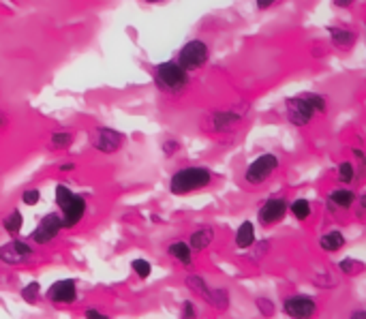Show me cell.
I'll return each instance as SVG.
<instances>
[{
  "label": "cell",
  "mask_w": 366,
  "mask_h": 319,
  "mask_svg": "<svg viewBox=\"0 0 366 319\" xmlns=\"http://www.w3.org/2000/svg\"><path fill=\"white\" fill-rule=\"evenodd\" d=\"M125 144V135L120 131H114V129H97V137H95V148L99 152H105V155H112V152H118Z\"/></svg>",
  "instance_id": "obj_12"
},
{
  "label": "cell",
  "mask_w": 366,
  "mask_h": 319,
  "mask_svg": "<svg viewBox=\"0 0 366 319\" xmlns=\"http://www.w3.org/2000/svg\"><path fill=\"white\" fill-rule=\"evenodd\" d=\"M71 144H73V133H71V131H56V133L52 135V142H50V146H52L54 150L69 148Z\"/></svg>",
  "instance_id": "obj_22"
},
{
  "label": "cell",
  "mask_w": 366,
  "mask_h": 319,
  "mask_svg": "<svg viewBox=\"0 0 366 319\" xmlns=\"http://www.w3.org/2000/svg\"><path fill=\"white\" fill-rule=\"evenodd\" d=\"M319 246H321L325 253H336L338 249L345 246V236H343L340 231H328L325 236H321Z\"/></svg>",
  "instance_id": "obj_20"
},
{
  "label": "cell",
  "mask_w": 366,
  "mask_h": 319,
  "mask_svg": "<svg viewBox=\"0 0 366 319\" xmlns=\"http://www.w3.org/2000/svg\"><path fill=\"white\" fill-rule=\"evenodd\" d=\"M208 61H210V50H208V46H206L204 41H199V39L189 41V43L178 52V63H180V67L187 69V71H197V69H202Z\"/></svg>",
  "instance_id": "obj_5"
},
{
  "label": "cell",
  "mask_w": 366,
  "mask_h": 319,
  "mask_svg": "<svg viewBox=\"0 0 366 319\" xmlns=\"http://www.w3.org/2000/svg\"><path fill=\"white\" fill-rule=\"evenodd\" d=\"M338 268H340V272L343 274H347V276H355V274H360V272H364V263L362 261H357V259H343L340 263H338Z\"/></svg>",
  "instance_id": "obj_24"
},
{
  "label": "cell",
  "mask_w": 366,
  "mask_h": 319,
  "mask_svg": "<svg viewBox=\"0 0 366 319\" xmlns=\"http://www.w3.org/2000/svg\"><path fill=\"white\" fill-rule=\"evenodd\" d=\"M169 255L172 257H176L182 266H193V249H191V244L189 242H174V244H169Z\"/></svg>",
  "instance_id": "obj_17"
},
{
  "label": "cell",
  "mask_w": 366,
  "mask_h": 319,
  "mask_svg": "<svg viewBox=\"0 0 366 319\" xmlns=\"http://www.w3.org/2000/svg\"><path fill=\"white\" fill-rule=\"evenodd\" d=\"M276 167H278V157L276 155H261L255 161H251V165L244 172V180L249 184H253V187L261 184L276 172Z\"/></svg>",
  "instance_id": "obj_6"
},
{
  "label": "cell",
  "mask_w": 366,
  "mask_h": 319,
  "mask_svg": "<svg viewBox=\"0 0 366 319\" xmlns=\"http://www.w3.org/2000/svg\"><path fill=\"white\" fill-rule=\"evenodd\" d=\"M22 199H24V204H26V206H35V204H39L41 193H39L37 189H28V191H24Z\"/></svg>",
  "instance_id": "obj_29"
},
{
  "label": "cell",
  "mask_w": 366,
  "mask_h": 319,
  "mask_svg": "<svg viewBox=\"0 0 366 319\" xmlns=\"http://www.w3.org/2000/svg\"><path fill=\"white\" fill-rule=\"evenodd\" d=\"M178 148H180V144H178L176 140H167V142L163 144V152H165L167 157H169V155H176Z\"/></svg>",
  "instance_id": "obj_32"
},
{
  "label": "cell",
  "mask_w": 366,
  "mask_h": 319,
  "mask_svg": "<svg viewBox=\"0 0 366 319\" xmlns=\"http://www.w3.org/2000/svg\"><path fill=\"white\" fill-rule=\"evenodd\" d=\"M75 298H78V285H75L73 278L56 281L48 289V300L50 302H56V304H73Z\"/></svg>",
  "instance_id": "obj_10"
},
{
  "label": "cell",
  "mask_w": 366,
  "mask_h": 319,
  "mask_svg": "<svg viewBox=\"0 0 366 319\" xmlns=\"http://www.w3.org/2000/svg\"><path fill=\"white\" fill-rule=\"evenodd\" d=\"M61 169H63V172H71V169H75V165H73V163H63Z\"/></svg>",
  "instance_id": "obj_35"
},
{
  "label": "cell",
  "mask_w": 366,
  "mask_h": 319,
  "mask_svg": "<svg viewBox=\"0 0 366 319\" xmlns=\"http://www.w3.org/2000/svg\"><path fill=\"white\" fill-rule=\"evenodd\" d=\"M257 308H259L263 315H274V304H272L270 300H266V298H259V300H257Z\"/></svg>",
  "instance_id": "obj_31"
},
{
  "label": "cell",
  "mask_w": 366,
  "mask_h": 319,
  "mask_svg": "<svg viewBox=\"0 0 366 319\" xmlns=\"http://www.w3.org/2000/svg\"><path fill=\"white\" fill-rule=\"evenodd\" d=\"M255 242V227L251 221H244L238 231H236V246L238 249H249Z\"/></svg>",
  "instance_id": "obj_19"
},
{
  "label": "cell",
  "mask_w": 366,
  "mask_h": 319,
  "mask_svg": "<svg viewBox=\"0 0 366 319\" xmlns=\"http://www.w3.org/2000/svg\"><path fill=\"white\" fill-rule=\"evenodd\" d=\"M184 285L193 291V293H197L202 300H206L208 304H210V298H212V289L208 287V283L202 278V276H197V274H191V276H187V281H184Z\"/></svg>",
  "instance_id": "obj_18"
},
{
  "label": "cell",
  "mask_w": 366,
  "mask_h": 319,
  "mask_svg": "<svg viewBox=\"0 0 366 319\" xmlns=\"http://www.w3.org/2000/svg\"><path fill=\"white\" fill-rule=\"evenodd\" d=\"M360 206H362V208L366 210V195H362V197H360Z\"/></svg>",
  "instance_id": "obj_37"
},
{
  "label": "cell",
  "mask_w": 366,
  "mask_h": 319,
  "mask_svg": "<svg viewBox=\"0 0 366 319\" xmlns=\"http://www.w3.org/2000/svg\"><path fill=\"white\" fill-rule=\"evenodd\" d=\"M212 240H214V229L212 227H199L197 231L191 234L189 244H191L193 251H204V249H208L212 244Z\"/></svg>",
  "instance_id": "obj_15"
},
{
  "label": "cell",
  "mask_w": 366,
  "mask_h": 319,
  "mask_svg": "<svg viewBox=\"0 0 366 319\" xmlns=\"http://www.w3.org/2000/svg\"><path fill=\"white\" fill-rule=\"evenodd\" d=\"M31 255H33L31 244H26V242H22V240H11V242H7V244L0 246V259H3L5 263H11V266L26 261Z\"/></svg>",
  "instance_id": "obj_11"
},
{
  "label": "cell",
  "mask_w": 366,
  "mask_h": 319,
  "mask_svg": "<svg viewBox=\"0 0 366 319\" xmlns=\"http://www.w3.org/2000/svg\"><path fill=\"white\" fill-rule=\"evenodd\" d=\"M336 7H351V3H340V0H338V3H334Z\"/></svg>",
  "instance_id": "obj_38"
},
{
  "label": "cell",
  "mask_w": 366,
  "mask_h": 319,
  "mask_svg": "<svg viewBox=\"0 0 366 319\" xmlns=\"http://www.w3.org/2000/svg\"><path fill=\"white\" fill-rule=\"evenodd\" d=\"M210 180H212V174L206 167H184L172 176L169 191L174 195H187V193H193L197 189L208 187Z\"/></svg>",
  "instance_id": "obj_2"
},
{
  "label": "cell",
  "mask_w": 366,
  "mask_h": 319,
  "mask_svg": "<svg viewBox=\"0 0 366 319\" xmlns=\"http://www.w3.org/2000/svg\"><path fill=\"white\" fill-rule=\"evenodd\" d=\"M133 270L140 278H148L150 276V263L146 259H135L133 261Z\"/></svg>",
  "instance_id": "obj_27"
},
{
  "label": "cell",
  "mask_w": 366,
  "mask_h": 319,
  "mask_svg": "<svg viewBox=\"0 0 366 319\" xmlns=\"http://www.w3.org/2000/svg\"><path fill=\"white\" fill-rule=\"evenodd\" d=\"M353 202H355V195L349 189H336L328 197V208L332 212H343V210H349Z\"/></svg>",
  "instance_id": "obj_13"
},
{
  "label": "cell",
  "mask_w": 366,
  "mask_h": 319,
  "mask_svg": "<svg viewBox=\"0 0 366 319\" xmlns=\"http://www.w3.org/2000/svg\"><path fill=\"white\" fill-rule=\"evenodd\" d=\"M291 212L298 221H306L310 216V204L308 199H296L291 202Z\"/></svg>",
  "instance_id": "obj_23"
},
{
  "label": "cell",
  "mask_w": 366,
  "mask_h": 319,
  "mask_svg": "<svg viewBox=\"0 0 366 319\" xmlns=\"http://www.w3.org/2000/svg\"><path fill=\"white\" fill-rule=\"evenodd\" d=\"M274 3H257V9H270Z\"/></svg>",
  "instance_id": "obj_36"
},
{
  "label": "cell",
  "mask_w": 366,
  "mask_h": 319,
  "mask_svg": "<svg viewBox=\"0 0 366 319\" xmlns=\"http://www.w3.org/2000/svg\"><path fill=\"white\" fill-rule=\"evenodd\" d=\"M353 180V165L351 163H340L338 165V182H343V184H349Z\"/></svg>",
  "instance_id": "obj_26"
},
{
  "label": "cell",
  "mask_w": 366,
  "mask_h": 319,
  "mask_svg": "<svg viewBox=\"0 0 366 319\" xmlns=\"http://www.w3.org/2000/svg\"><path fill=\"white\" fill-rule=\"evenodd\" d=\"M86 319H110L105 313H101V310H97V308H88L86 310Z\"/></svg>",
  "instance_id": "obj_33"
},
{
  "label": "cell",
  "mask_w": 366,
  "mask_h": 319,
  "mask_svg": "<svg viewBox=\"0 0 366 319\" xmlns=\"http://www.w3.org/2000/svg\"><path fill=\"white\" fill-rule=\"evenodd\" d=\"M283 310L291 319H313V315L317 313V302L308 296L298 293V296H291L283 302Z\"/></svg>",
  "instance_id": "obj_8"
},
{
  "label": "cell",
  "mask_w": 366,
  "mask_h": 319,
  "mask_svg": "<svg viewBox=\"0 0 366 319\" xmlns=\"http://www.w3.org/2000/svg\"><path fill=\"white\" fill-rule=\"evenodd\" d=\"M63 227H65V225H63V216L56 214V212H50V214H46V216L39 221V225L35 227V231L31 234V238H33L37 244H48V242H52V240L61 234Z\"/></svg>",
  "instance_id": "obj_7"
},
{
  "label": "cell",
  "mask_w": 366,
  "mask_h": 319,
  "mask_svg": "<svg viewBox=\"0 0 366 319\" xmlns=\"http://www.w3.org/2000/svg\"><path fill=\"white\" fill-rule=\"evenodd\" d=\"M240 118H242V114H236V112H214L212 114V129L214 131H227Z\"/></svg>",
  "instance_id": "obj_16"
},
{
  "label": "cell",
  "mask_w": 366,
  "mask_h": 319,
  "mask_svg": "<svg viewBox=\"0 0 366 319\" xmlns=\"http://www.w3.org/2000/svg\"><path fill=\"white\" fill-rule=\"evenodd\" d=\"M287 210H289V204L285 202V197H270L259 208L257 216H259V223L263 227H272V225H276V223H281L285 219Z\"/></svg>",
  "instance_id": "obj_9"
},
{
  "label": "cell",
  "mask_w": 366,
  "mask_h": 319,
  "mask_svg": "<svg viewBox=\"0 0 366 319\" xmlns=\"http://www.w3.org/2000/svg\"><path fill=\"white\" fill-rule=\"evenodd\" d=\"M56 204H58V208H61L63 225H65L67 229L75 227V225L82 221L84 212H86V202H84V197L75 195V193H73L69 187H65V184H58V187H56Z\"/></svg>",
  "instance_id": "obj_4"
},
{
  "label": "cell",
  "mask_w": 366,
  "mask_h": 319,
  "mask_svg": "<svg viewBox=\"0 0 366 319\" xmlns=\"http://www.w3.org/2000/svg\"><path fill=\"white\" fill-rule=\"evenodd\" d=\"M22 225H24V216H22V212H20V210H11V212L3 219V227H5L11 236L20 234Z\"/></svg>",
  "instance_id": "obj_21"
},
{
  "label": "cell",
  "mask_w": 366,
  "mask_h": 319,
  "mask_svg": "<svg viewBox=\"0 0 366 319\" xmlns=\"http://www.w3.org/2000/svg\"><path fill=\"white\" fill-rule=\"evenodd\" d=\"M330 39H332V46L338 48V50H351L355 46V33L349 31V28H338V26H332L330 28Z\"/></svg>",
  "instance_id": "obj_14"
},
{
  "label": "cell",
  "mask_w": 366,
  "mask_h": 319,
  "mask_svg": "<svg viewBox=\"0 0 366 319\" xmlns=\"http://www.w3.org/2000/svg\"><path fill=\"white\" fill-rule=\"evenodd\" d=\"M155 82L163 93L178 95L189 86V71L182 69L178 61H169L155 69Z\"/></svg>",
  "instance_id": "obj_3"
},
{
  "label": "cell",
  "mask_w": 366,
  "mask_h": 319,
  "mask_svg": "<svg viewBox=\"0 0 366 319\" xmlns=\"http://www.w3.org/2000/svg\"><path fill=\"white\" fill-rule=\"evenodd\" d=\"M349 319H366V310H364V308H360V310H353V313L349 315Z\"/></svg>",
  "instance_id": "obj_34"
},
{
  "label": "cell",
  "mask_w": 366,
  "mask_h": 319,
  "mask_svg": "<svg viewBox=\"0 0 366 319\" xmlns=\"http://www.w3.org/2000/svg\"><path fill=\"white\" fill-rule=\"evenodd\" d=\"M22 298H24L26 302H35V300L39 298V283L26 285V287L22 289Z\"/></svg>",
  "instance_id": "obj_28"
},
{
  "label": "cell",
  "mask_w": 366,
  "mask_h": 319,
  "mask_svg": "<svg viewBox=\"0 0 366 319\" xmlns=\"http://www.w3.org/2000/svg\"><path fill=\"white\" fill-rule=\"evenodd\" d=\"M210 306H214L216 310H227V306H229V293L225 289H212Z\"/></svg>",
  "instance_id": "obj_25"
},
{
  "label": "cell",
  "mask_w": 366,
  "mask_h": 319,
  "mask_svg": "<svg viewBox=\"0 0 366 319\" xmlns=\"http://www.w3.org/2000/svg\"><path fill=\"white\" fill-rule=\"evenodd\" d=\"M180 317H182V319H197V310H195V304L187 300V302L182 304V313H180Z\"/></svg>",
  "instance_id": "obj_30"
},
{
  "label": "cell",
  "mask_w": 366,
  "mask_h": 319,
  "mask_svg": "<svg viewBox=\"0 0 366 319\" xmlns=\"http://www.w3.org/2000/svg\"><path fill=\"white\" fill-rule=\"evenodd\" d=\"M328 103L321 95L308 93V95H300V97H291L285 101V114L287 120L296 127H306L317 114L325 112Z\"/></svg>",
  "instance_id": "obj_1"
}]
</instances>
